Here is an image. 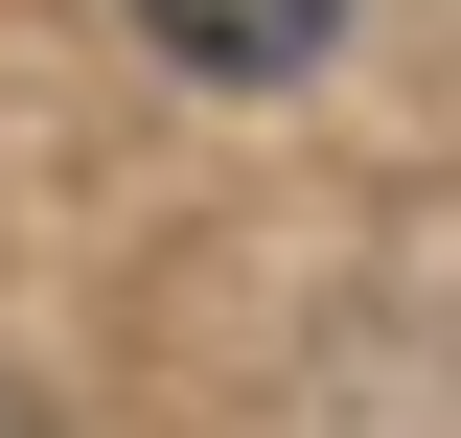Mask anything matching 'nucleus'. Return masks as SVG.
<instances>
[{"instance_id": "1", "label": "nucleus", "mask_w": 461, "mask_h": 438, "mask_svg": "<svg viewBox=\"0 0 461 438\" xmlns=\"http://www.w3.org/2000/svg\"><path fill=\"white\" fill-rule=\"evenodd\" d=\"M139 47L208 69V93H300V69L346 47V0H139Z\"/></svg>"}, {"instance_id": "2", "label": "nucleus", "mask_w": 461, "mask_h": 438, "mask_svg": "<svg viewBox=\"0 0 461 438\" xmlns=\"http://www.w3.org/2000/svg\"><path fill=\"white\" fill-rule=\"evenodd\" d=\"M0 438H23V392H0Z\"/></svg>"}]
</instances>
